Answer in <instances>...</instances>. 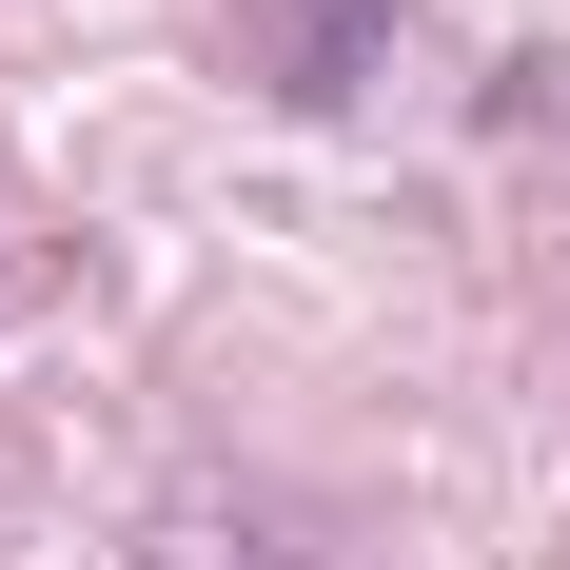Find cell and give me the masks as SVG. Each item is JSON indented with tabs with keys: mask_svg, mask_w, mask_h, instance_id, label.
<instances>
[{
	"mask_svg": "<svg viewBox=\"0 0 570 570\" xmlns=\"http://www.w3.org/2000/svg\"><path fill=\"white\" fill-rule=\"evenodd\" d=\"M138 570H315V551H276V531H158Z\"/></svg>",
	"mask_w": 570,
	"mask_h": 570,
	"instance_id": "obj_1",
	"label": "cell"
}]
</instances>
